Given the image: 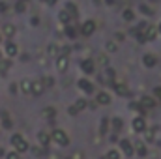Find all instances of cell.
<instances>
[{
	"label": "cell",
	"mask_w": 161,
	"mask_h": 159,
	"mask_svg": "<svg viewBox=\"0 0 161 159\" xmlns=\"http://www.w3.org/2000/svg\"><path fill=\"white\" fill-rule=\"evenodd\" d=\"M4 30H6V34H13V26H9V25H6Z\"/></svg>",
	"instance_id": "3"
},
{
	"label": "cell",
	"mask_w": 161,
	"mask_h": 159,
	"mask_svg": "<svg viewBox=\"0 0 161 159\" xmlns=\"http://www.w3.org/2000/svg\"><path fill=\"white\" fill-rule=\"evenodd\" d=\"M68 9H69L71 13H75V6H73V4H68Z\"/></svg>",
	"instance_id": "6"
},
{
	"label": "cell",
	"mask_w": 161,
	"mask_h": 159,
	"mask_svg": "<svg viewBox=\"0 0 161 159\" xmlns=\"http://www.w3.org/2000/svg\"><path fill=\"white\" fill-rule=\"evenodd\" d=\"M51 2H56V0H51Z\"/></svg>",
	"instance_id": "7"
},
{
	"label": "cell",
	"mask_w": 161,
	"mask_h": 159,
	"mask_svg": "<svg viewBox=\"0 0 161 159\" xmlns=\"http://www.w3.org/2000/svg\"><path fill=\"white\" fill-rule=\"evenodd\" d=\"M17 11H25V4H23V2L17 4Z\"/></svg>",
	"instance_id": "4"
},
{
	"label": "cell",
	"mask_w": 161,
	"mask_h": 159,
	"mask_svg": "<svg viewBox=\"0 0 161 159\" xmlns=\"http://www.w3.org/2000/svg\"><path fill=\"white\" fill-rule=\"evenodd\" d=\"M92 30H94V23H92V21H88V23L84 25V32H86V34H90Z\"/></svg>",
	"instance_id": "1"
},
{
	"label": "cell",
	"mask_w": 161,
	"mask_h": 159,
	"mask_svg": "<svg viewBox=\"0 0 161 159\" xmlns=\"http://www.w3.org/2000/svg\"><path fill=\"white\" fill-rule=\"evenodd\" d=\"M124 19H133V13L127 9V11H124Z\"/></svg>",
	"instance_id": "2"
},
{
	"label": "cell",
	"mask_w": 161,
	"mask_h": 159,
	"mask_svg": "<svg viewBox=\"0 0 161 159\" xmlns=\"http://www.w3.org/2000/svg\"><path fill=\"white\" fill-rule=\"evenodd\" d=\"M60 19H62V21H68V13H66V11H62V13H60Z\"/></svg>",
	"instance_id": "5"
}]
</instances>
